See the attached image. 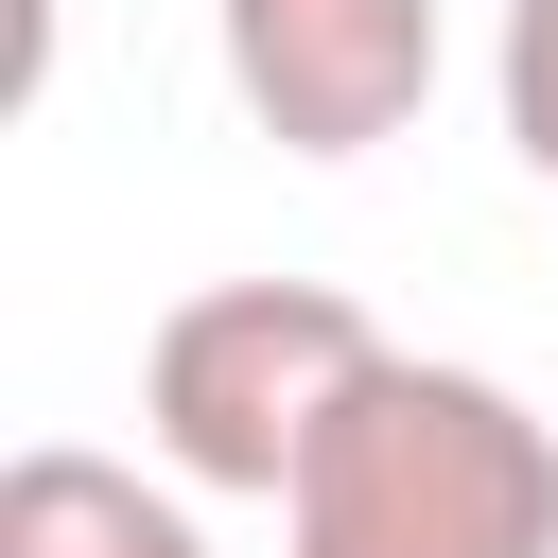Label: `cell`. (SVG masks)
Listing matches in <instances>:
<instances>
[{
    "instance_id": "2",
    "label": "cell",
    "mask_w": 558,
    "mask_h": 558,
    "mask_svg": "<svg viewBox=\"0 0 558 558\" xmlns=\"http://www.w3.org/2000/svg\"><path fill=\"white\" fill-rule=\"evenodd\" d=\"M366 366H384L366 296H331V279H209L140 349V436L174 453V488H262L279 506Z\"/></svg>"
},
{
    "instance_id": "5",
    "label": "cell",
    "mask_w": 558,
    "mask_h": 558,
    "mask_svg": "<svg viewBox=\"0 0 558 558\" xmlns=\"http://www.w3.org/2000/svg\"><path fill=\"white\" fill-rule=\"evenodd\" d=\"M506 140L558 192V0H506Z\"/></svg>"
},
{
    "instance_id": "4",
    "label": "cell",
    "mask_w": 558,
    "mask_h": 558,
    "mask_svg": "<svg viewBox=\"0 0 558 558\" xmlns=\"http://www.w3.org/2000/svg\"><path fill=\"white\" fill-rule=\"evenodd\" d=\"M0 558H209V523H192L174 488H140L122 453L35 436V453L0 471Z\"/></svg>"
},
{
    "instance_id": "3",
    "label": "cell",
    "mask_w": 558,
    "mask_h": 558,
    "mask_svg": "<svg viewBox=\"0 0 558 558\" xmlns=\"http://www.w3.org/2000/svg\"><path fill=\"white\" fill-rule=\"evenodd\" d=\"M209 35L279 157H366L436 105V0H209Z\"/></svg>"
},
{
    "instance_id": "1",
    "label": "cell",
    "mask_w": 558,
    "mask_h": 558,
    "mask_svg": "<svg viewBox=\"0 0 558 558\" xmlns=\"http://www.w3.org/2000/svg\"><path fill=\"white\" fill-rule=\"evenodd\" d=\"M279 558H558V436L488 366L384 349L296 453Z\"/></svg>"
}]
</instances>
